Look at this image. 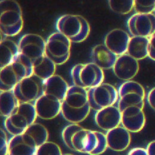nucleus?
Masks as SVG:
<instances>
[{
  "label": "nucleus",
  "instance_id": "obj_25",
  "mask_svg": "<svg viewBox=\"0 0 155 155\" xmlns=\"http://www.w3.org/2000/svg\"><path fill=\"white\" fill-rule=\"evenodd\" d=\"M56 65L45 55L33 63L34 75L45 81L54 75Z\"/></svg>",
  "mask_w": 155,
  "mask_h": 155
},
{
  "label": "nucleus",
  "instance_id": "obj_6",
  "mask_svg": "<svg viewBox=\"0 0 155 155\" xmlns=\"http://www.w3.org/2000/svg\"><path fill=\"white\" fill-rule=\"evenodd\" d=\"M37 117L34 104L20 103L13 113L5 119L4 127L11 135H20L35 123Z\"/></svg>",
  "mask_w": 155,
  "mask_h": 155
},
{
  "label": "nucleus",
  "instance_id": "obj_33",
  "mask_svg": "<svg viewBox=\"0 0 155 155\" xmlns=\"http://www.w3.org/2000/svg\"><path fill=\"white\" fill-rule=\"evenodd\" d=\"M147 101L150 107L155 111V87L152 88L149 93Z\"/></svg>",
  "mask_w": 155,
  "mask_h": 155
},
{
  "label": "nucleus",
  "instance_id": "obj_28",
  "mask_svg": "<svg viewBox=\"0 0 155 155\" xmlns=\"http://www.w3.org/2000/svg\"><path fill=\"white\" fill-rule=\"evenodd\" d=\"M110 8L115 13L120 15L130 13L134 6V0H109Z\"/></svg>",
  "mask_w": 155,
  "mask_h": 155
},
{
  "label": "nucleus",
  "instance_id": "obj_26",
  "mask_svg": "<svg viewBox=\"0 0 155 155\" xmlns=\"http://www.w3.org/2000/svg\"><path fill=\"white\" fill-rule=\"evenodd\" d=\"M19 101L16 97L13 90L1 91L0 112L1 116L7 117L10 116L20 104Z\"/></svg>",
  "mask_w": 155,
  "mask_h": 155
},
{
  "label": "nucleus",
  "instance_id": "obj_8",
  "mask_svg": "<svg viewBox=\"0 0 155 155\" xmlns=\"http://www.w3.org/2000/svg\"><path fill=\"white\" fill-rule=\"evenodd\" d=\"M118 96L117 107L120 112L130 106L144 109L146 94L144 87L140 83L134 81L125 82L118 90Z\"/></svg>",
  "mask_w": 155,
  "mask_h": 155
},
{
  "label": "nucleus",
  "instance_id": "obj_12",
  "mask_svg": "<svg viewBox=\"0 0 155 155\" xmlns=\"http://www.w3.org/2000/svg\"><path fill=\"white\" fill-rule=\"evenodd\" d=\"M46 41L38 34H28L19 42L20 54L29 59L32 63L45 55Z\"/></svg>",
  "mask_w": 155,
  "mask_h": 155
},
{
  "label": "nucleus",
  "instance_id": "obj_9",
  "mask_svg": "<svg viewBox=\"0 0 155 155\" xmlns=\"http://www.w3.org/2000/svg\"><path fill=\"white\" fill-rule=\"evenodd\" d=\"M71 42L63 34L54 32L46 41L45 55L56 65L63 64L70 57Z\"/></svg>",
  "mask_w": 155,
  "mask_h": 155
},
{
  "label": "nucleus",
  "instance_id": "obj_27",
  "mask_svg": "<svg viewBox=\"0 0 155 155\" xmlns=\"http://www.w3.org/2000/svg\"><path fill=\"white\" fill-rule=\"evenodd\" d=\"M31 136L38 146H40L48 141V131L42 124L34 123L24 132Z\"/></svg>",
  "mask_w": 155,
  "mask_h": 155
},
{
  "label": "nucleus",
  "instance_id": "obj_2",
  "mask_svg": "<svg viewBox=\"0 0 155 155\" xmlns=\"http://www.w3.org/2000/svg\"><path fill=\"white\" fill-rule=\"evenodd\" d=\"M91 109L87 90L74 85L69 87L61 104V114L64 119L79 124L87 117Z\"/></svg>",
  "mask_w": 155,
  "mask_h": 155
},
{
  "label": "nucleus",
  "instance_id": "obj_19",
  "mask_svg": "<svg viewBox=\"0 0 155 155\" xmlns=\"http://www.w3.org/2000/svg\"><path fill=\"white\" fill-rule=\"evenodd\" d=\"M94 119L97 126L107 132L120 126L121 112L117 107L111 106L97 111Z\"/></svg>",
  "mask_w": 155,
  "mask_h": 155
},
{
  "label": "nucleus",
  "instance_id": "obj_17",
  "mask_svg": "<svg viewBox=\"0 0 155 155\" xmlns=\"http://www.w3.org/2000/svg\"><path fill=\"white\" fill-rule=\"evenodd\" d=\"M146 116L143 109L130 106L121 112V124L130 133H138L145 126Z\"/></svg>",
  "mask_w": 155,
  "mask_h": 155
},
{
  "label": "nucleus",
  "instance_id": "obj_22",
  "mask_svg": "<svg viewBox=\"0 0 155 155\" xmlns=\"http://www.w3.org/2000/svg\"><path fill=\"white\" fill-rule=\"evenodd\" d=\"M69 86L66 81L58 75L44 81V94L55 96L63 102Z\"/></svg>",
  "mask_w": 155,
  "mask_h": 155
},
{
  "label": "nucleus",
  "instance_id": "obj_20",
  "mask_svg": "<svg viewBox=\"0 0 155 155\" xmlns=\"http://www.w3.org/2000/svg\"><path fill=\"white\" fill-rule=\"evenodd\" d=\"M106 138L107 147L116 152L125 150L131 140L130 132L123 126H119L107 131Z\"/></svg>",
  "mask_w": 155,
  "mask_h": 155
},
{
  "label": "nucleus",
  "instance_id": "obj_21",
  "mask_svg": "<svg viewBox=\"0 0 155 155\" xmlns=\"http://www.w3.org/2000/svg\"><path fill=\"white\" fill-rule=\"evenodd\" d=\"M92 63L103 71L113 69L117 56L109 50L104 44H99L93 47L91 51Z\"/></svg>",
  "mask_w": 155,
  "mask_h": 155
},
{
  "label": "nucleus",
  "instance_id": "obj_4",
  "mask_svg": "<svg viewBox=\"0 0 155 155\" xmlns=\"http://www.w3.org/2000/svg\"><path fill=\"white\" fill-rule=\"evenodd\" d=\"M23 26L22 11L19 2L14 0L0 1V29L1 35L12 37L18 35Z\"/></svg>",
  "mask_w": 155,
  "mask_h": 155
},
{
  "label": "nucleus",
  "instance_id": "obj_29",
  "mask_svg": "<svg viewBox=\"0 0 155 155\" xmlns=\"http://www.w3.org/2000/svg\"><path fill=\"white\" fill-rule=\"evenodd\" d=\"M134 10L136 13L152 14L155 12V0H134Z\"/></svg>",
  "mask_w": 155,
  "mask_h": 155
},
{
  "label": "nucleus",
  "instance_id": "obj_31",
  "mask_svg": "<svg viewBox=\"0 0 155 155\" xmlns=\"http://www.w3.org/2000/svg\"><path fill=\"white\" fill-rule=\"evenodd\" d=\"M0 141H1V155H8V147H9V140L5 132L1 128L0 131Z\"/></svg>",
  "mask_w": 155,
  "mask_h": 155
},
{
  "label": "nucleus",
  "instance_id": "obj_1",
  "mask_svg": "<svg viewBox=\"0 0 155 155\" xmlns=\"http://www.w3.org/2000/svg\"><path fill=\"white\" fill-rule=\"evenodd\" d=\"M65 145L72 151L90 155L103 153L107 148L106 134L86 129L78 124H71L62 131Z\"/></svg>",
  "mask_w": 155,
  "mask_h": 155
},
{
  "label": "nucleus",
  "instance_id": "obj_36",
  "mask_svg": "<svg viewBox=\"0 0 155 155\" xmlns=\"http://www.w3.org/2000/svg\"><path fill=\"white\" fill-rule=\"evenodd\" d=\"M72 155V154H69V153H68V154H64V155Z\"/></svg>",
  "mask_w": 155,
  "mask_h": 155
},
{
  "label": "nucleus",
  "instance_id": "obj_30",
  "mask_svg": "<svg viewBox=\"0 0 155 155\" xmlns=\"http://www.w3.org/2000/svg\"><path fill=\"white\" fill-rule=\"evenodd\" d=\"M36 155H63L56 143L47 141L37 149Z\"/></svg>",
  "mask_w": 155,
  "mask_h": 155
},
{
  "label": "nucleus",
  "instance_id": "obj_16",
  "mask_svg": "<svg viewBox=\"0 0 155 155\" xmlns=\"http://www.w3.org/2000/svg\"><path fill=\"white\" fill-rule=\"evenodd\" d=\"M38 147L32 137L23 133L9 140L8 155H36Z\"/></svg>",
  "mask_w": 155,
  "mask_h": 155
},
{
  "label": "nucleus",
  "instance_id": "obj_5",
  "mask_svg": "<svg viewBox=\"0 0 155 155\" xmlns=\"http://www.w3.org/2000/svg\"><path fill=\"white\" fill-rule=\"evenodd\" d=\"M56 29L71 42L79 43L88 38L90 26L88 21L80 15H64L57 20Z\"/></svg>",
  "mask_w": 155,
  "mask_h": 155
},
{
  "label": "nucleus",
  "instance_id": "obj_10",
  "mask_svg": "<svg viewBox=\"0 0 155 155\" xmlns=\"http://www.w3.org/2000/svg\"><path fill=\"white\" fill-rule=\"evenodd\" d=\"M44 81L32 75L19 82L13 91L20 103H32L44 94Z\"/></svg>",
  "mask_w": 155,
  "mask_h": 155
},
{
  "label": "nucleus",
  "instance_id": "obj_13",
  "mask_svg": "<svg viewBox=\"0 0 155 155\" xmlns=\"http://www.w3.org/2000/svg\"><path fill=\"white\" fill-rule=\"evenodd\" d=\"M127 26L133 37L150 38L155 32V15L136 13L128 19Z\"/></svg>",
  "mask_w": 155,
  "mask_h": 155
},
{
  "label": "nucleus",
  "instance_id": "obj_18",
  "mask_svg": "<svg viewBox=\"0 0 155 155\" xmlns=\"http://www.w3.org/2000/svg\"><path fill=\"white\" fill-rule=\"evenodd\" d=\"M131 37L123 29H114L105 37L104 44L117 57L127 54Z\"/></svg>",
  "mask_w": 155,
  "mask_h": 155
},
{
  "label": "nucleus",
  "instance_id": "obj_24",
  "mask_svg": "<svg viewBox=\"0 0 155 155\" xmlns=\"http://www.w3.org/2000/svg\"><path fill=\"white\" fill-rule=\"evenodd\" d=\"M149 38L141 37H131L127 54L138 61L149 57Z\"/></svg>",
  "mask_w": 155,
  "mask_h": 155
},
{
  "label": "nucleus",
  "instance_id": "obj_15",
  "mask_svg": "<svg viewBox=\"0 0 155 155\" xmlns=\"http://www.w3.org/2000/svg\"><path fill=\"white\" fill-rule=\"evenodd\" d=\"M139 69L138 61L128 54L118 56L113 68L116 77L125 82L131 81L135 77Z\"/></svg>",
  "mask_w": 155,
  "mask_h": 155
},
{
  "label": "nucleus",
  "instance_id": "obj_32",
  "mask_svg": "<svg viewBox=\"0 0 155 155\" xmlns=\"http://www.w3.org/2000/svg\"><path fill=\"white\" fill-rule=\"evenodd\" d=\"M149 57L155 61V32L149 38Z\"/></svg>",
  "mask_w": 155,
  "mask_h": 155
},
{
  "label": "nucleus",
  "instance_id": "obj_3",
  "mask_svg": "<svg viewBox=\"0 0 155 155\" xmlns=\"http://www.w3.org/2000/svg\"><path fill=\"white\" fill-rule=\"evenodd\" d=\"M32 75H34L32 62L20 54L12 63L1 69V91H12L21 80Z\"/></svg>",
  "mask_w": 155,
  "mask_h": 155
},
{
  "label": "nucleus",
  "instance_id": "obj_37",
  "mask_svg": "<svg viewBox=\"0 0 155 155\" xmlns=\"http://www.w3.org/2000/svg\"></svg>",
  "mask_w": 155,
  "mask_h": 155
},
{
  "label": "nucleus",
  "instance_id": "obj_14",
  "mask_svg": "<svg viewBox=\"0 0 155 155\" xmlns=\"http://www.w3.org/2000/svg\"><path fill=\"white\" fill-rule=\"evenodd\" d=\"M62 101L57 97L44 94L34 103L37 116L41 119L50 120L61 113Z\"/></svg>",
  "mask_w": 155,
  "mask_h": 155
},
{
  "label": "nucleus",
  "instance_id": "obj_23",
  "mask_svg": "<svg viewBox=\"0 0 155 155\" xmlns=\"http://www.w3.org/2000/svg\"><path fill=\"white\" fill-rule=\"evenodd\" d=\"M1 69L12 63L20 55L19 44L11 39H1L0 42Z\"/></svg>",
  "mask_w": 155,
  "mask_h": 155
},
{
  "label": "nucleus",
  "instance_id": "obj_35",
  "mask_svg": "<svg viewBox=\"0 0 155 155\" xmlns=\"http://www.w3.org/2000/svg\"><path fill=\"white\" fill-rule=\"evenodd\" d=\"M147 153L149 155H155V140L151 141L147 146L146 148Z\"/></svg>",
  "mask_w": 155,
  "mask_h": 155
},
{
  "label": "nucleus",
  "instance_id": "obj_11",
  "mask_svg": "<svg viewBox=\"0 0 155 155\" xmlns=\"http://www.w3.org/2000/svg\"><path fill=\"white\" fill-rule=\"evenodd\" d=\"M87 93L91 109L96 112L114 106L119 99L118 91L116 88L107 83H102L88 89Z\"/></svg>",
  "mask_w": 155,
  "mask_h": 155
},
{
  "label": "nucleus",
  "instance_id": "obj_34",
  "mask_svg": "<svg viewBox=\"0 0 155 155\" xmlns=\"http://www.w3.org/2000/svg\"><path fill=\"white\" fill-rule=\"evenodd\" d=\"M128 155H149L146 149L137 147L130 151Z\"/></svg>",
  "mask_w": 155,
  "mask_h": 155
},
{
  "label": "nucleus",
  "instance_id": "obj_7",
  "mask_svg": "<svg viewBox=\"0 0 155 155\" xmlns=\"http://www.w3.org/2000/svg\"><path fill=\"white\" fill-rule=\"evenodd\" d=\"M74 85L88 90L103 83L104 72L93 63H79L75 65L71 71Z\"/></svg>",
  "mask_w": 155,
  "mask_h": 155
}]
</instances>
